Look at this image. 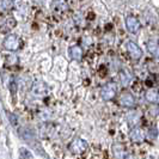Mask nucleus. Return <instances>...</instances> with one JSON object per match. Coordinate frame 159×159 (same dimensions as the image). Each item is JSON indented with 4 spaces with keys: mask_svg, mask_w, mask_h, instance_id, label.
Wrapping results in <instances>:
<instances>
[{
    "mask_svg": "<svg viewBox=\"0 0 159 159\" xmlns=\"http://www.w3.org/2000/svg\"><path fill=\"white\" fill-rule=\"evenodd\" d=\"M116 92H117L116 84L115 83H108L101 90V96H102L104 101H110L116 96Z\"/></svg>",
    "mask_w": 159,
    "mask_h": 159,
    "instance_id": "1",
    "label": "nucleus"
},
{
    "mask_svg": "<svg viewBox=\"0 0 159 159\" xmlns=\"http://www.w3.org/2000/svg\"><path fill=\"white\" fill-rule=\"evenodd\" d=\"M89 147V143L83 139H75L70 143V151L74 154H83L86 152Z\"/></svg>",
    "mask_w": 159,
    "mask_h": 159,
    "instance_id": "2",
    "label": "nucleus"
},
{
    "mask_svg": "<svg viewBox=\"0 0 159 159\" xmlns=\"http://www.w3.org/2000/svg\"><path fill=\"white\" fill-rule=\"evenodd\" d=\"M2 44L8 50H17L22 46V41L16 35H8V36H6V39L4 40Z\"/></svg>",
    "mask_w": 159,
    "mask_h": 159,
    "instance_id": "3",
    "label": "nucleus"
},
{
    "mask_svg": "<svg viewBox=\"0 0 159 159\" xmlns=\"http://www.w3.org/2000/svg\"><path fill=\"white\" fill-rule=\"evenodd\" d=\"M16 19L13 17H6L0 22V32H8L16 26Z\"/></svg>",
    "mask_w": 159,
    "mask_h": 159,
    "instance_id": "4",
    "label": "nucleus"
},
{
    "mask_svg": "<svg viewBox=\"0 0 159 159\" xmlns=\"http://www.w3.org/2000/svg\"><path fill=\"white\" fill-rule=\"evenodd\" d=\"M127 50H128V53H129V55L132 56L133 59H135V60L140 59L141 55H143V52H141V49L139 48V46H138L136 43H134V42H132V41L127 43Z\"/></svg>",
    "mask_w": 159,
    "mask_h": 159,
    "instance_id": "5",
    "label": "nucleus"
},
{
    "mask_svg": "<svg viewBox=\"0 0 159 159\" xmlns=\"http://www.w3.org/2000/svg\"><path fill=\"white\" fill-rule=\"evenodd\" d=\"M126 26H127L128 31L132 34H136L140 30V23L134 17H128L126 19Z\"/></svg>",
    "mask_w": 159,
    "mask_h": 159,
    "instance_id": "6",
    "label": "nucleus"
},
{
    "mask_svg": "<svg viewBox=\"0 0 159 159\" xmlns=\"http://www.w3.org/2000/svg\"><path fill=\"white\" fill-rule=\"evenodd\" d=\"M32 92L36 96H44L48 92V86L43 81H36L32 86Z\"/></svg>",
    "mask_w": 159,
    "mask_h": 159,
    "instance_id": "7",
    "label": "nucleus"
},
{
    "mask_svg": "<svg viewBox=\"0 0 159 159\" xmlns=\"http://www.w3.org/2000/svg\"><path fill=\"white\" fill-rule=\"evenodd\" d=\"M120 103L122 104L123 107L132 108V107L135 105V98L130 93H123V95L121 96V98H120Z\"/></svg>",
    "mask_w": 159,
    "mask_h": 159,
    "instance_id": "8",
    "label": "nucleus"
},
{
    "mask_svg": "<svg viewBox=\"0 0 159 159\" xmlns=\"http://www.w3.org/2000/svg\"><path fill=\"white\" fill-rule=\"evenodd\" d=\"M18 134L20 135V138L23 140H26V141L32 140L35 138V133H34V130H31L30 128H20L18 130Z\"/></svg>",
    "mask_w": 159,
    "mask_h": 159,
    "instance_id": "9",
    "label": "nucleus"
},
{
    "mask_svg": "<svg viewBox=\"0 0 159 159\" xmlns=\"http://www.w3.org/2000/svg\"><path fill=\"white\" fill-rule=\"evenodd\" d=\"M145 97H146V99H147L148 102H151V103H157L159 101V92L157 90L151 89V90H147V91H146Z\"/></svg>",
    "mask_w": 159,
    "mask_h": 159,
    "instance_id": "10",
    "label": "nucleus"
},
{
    "mask_svg": "<svg viewBox=\"0 0 159 159\" xmlns=\"http://www.w3.org/2000/svg\"><path fill=\"white\" fill-rule=\"evenodd\" d=\"M130 140L134 141V143H141L143 140V134L141 132V129L139 128H134L132 132H130Z\"/></svg>",
    "mask_w": 159,
    "mask_h": 159,
    "instance_id": "11",
    "label": "nucleus"
},
{
    "mask_svg": "<svg viewBox=\"0 0 159 159\" xmlns=\"http://www.w3.org/2000/svg\"><path fill=\"white\" fill-rule=\"evenodd\" d=\"M147 49L154 57H159V43L156 41H150L147 43Z\"/></svg>",
    "mask_w": 159,
    "mask_h": 159,
    "instance_id": "12",
    "label": "nucleus"
},
{
    "mask_svg": "<svg viewBox=\"0 0 159 159\" xmlns=\"http://www.w3.org/2000/svg\"><path fill=\"white\" fill-rule=\"evenodd\" d=\"M70 54H71V57L74 59V60H81V56H83V50L81 48L78 47V46H73L70 49Z\"/></svg>",
    "mask_w": 159,
    "mask_h": 159,
    "instance_id": "13",
    "label": "nucleus"
},
{
    "mask_svg": "<svg viewBox=\"0 0 159 159\" xmlns=\"http://www.w3.org/2000/svg\"><path fill=\"white\" fill-rule=\"evenodd\" d=\"M53 10L55 11V12H64L67 10V4H66V1L65 0H56L54 1V4H53Z\"/></svg>",
    "mask_w": 159,
    "mask_h": 159,
    "instance_id": "14",
    "label": "nucleus"
},
{
    "mask_svg": "<svg viewBox=\"0 0 159 159\" xmlns=\"http://www.w3.org/2000/svg\"><path fill=\"white\" fill-rule=\"evenodd\" d=\"M19 157L20 159H32L34 158V156H32V153L28 148H25V147H20L19 148Z\"/></svg>",
    "mask_w": 159,
    "mask_h": 159,
    "instance_id": "15",
    "label": "nucleus"
},
{
    "mask_svg": "<svg viewBox=\"0 0 159 159\" xmlns=\"http://www.w3.org/2000/svg\"><path fill=\"white\" fill-rule=\"evenodd\" d=\"M12 7V1L11 0H0V10L1 11H7Z\"/></svg>",
    "mask_w": 159,
    "mask_h": 159,
    "instance_id": "16",
    "label": "nucleus"
},
{
    "mask_svg": "<svg viewBox=\"0 0 159 159\" xmlns=\"http://www.w3.org/2000/svg\"><path fill=\"white\" fill-rule=\"evenodd\" d=\"M7 117H8V121H10V123L12 125V126H18V117H17L15 114H12V112H7Z\"/></svg>",
    "mask_w": 159,
    "mask_h": 159,
    "instance_id": "17",
    "label": "nucleus"
},
{
    "mask_svg": "<svg viewBox=\"0 0 159 159\" xmlns=\"http://www.w3.org/2000/svg\"><path fill=\"white\" fill-rule=\"evenodd\" d=\"M157 135H158L157 128H151V129L148 130V138H150V139H154V138H157Z\"/></svg>",
    "mask_w": 159,
    "mask_h": 159,
    "instance_id": "18",
    "label": "nucleus"
},
{
    "mask_svg": "<svg viewBox=\"0 0 159 159\" xmlns=\"http://www.w3.org/2000/svg\"><path fill=\"white\" fill-rule=\"evenodd\" d=\"M121 79H122V84H123V85H127L128 81H129V77L126 75V73H122V74H121Z\"/></svg>",
    "mask_w": 159,
    "mask_h": 159,
    "instance_id": "19",
    "label": "nucleus"
},
{
    "mask_svg": "<svg viewBox=\"0 0 159 159\" xmlns=\"http://www.w3.org/2000/svg\"><path fill=\"white\" fill-rule=\"evenodd\" d=\"M1 111H2V105H1V102H0V114H1Z\"/></svg>",
    "mask_w": 159,
    "mask_h": 159,
    "instance_id": "20",
    "label": "nucleus"
},
{
    "mask_svg": "<svg viewBox=\"0 0 159 159\" xmlns=\"http://www.w3.org/2000/svg\"><path fill=\"white\" fill-rule=\"evenodd\" d=\"M125 159H133V158H132V157H130V156H128L127 158H125Z\"/></svg>",
    "mask_w": 159,
    "mask_h": 159,
    "instance_id": "21",
    "label": "nucleus"
}]
</instances>
